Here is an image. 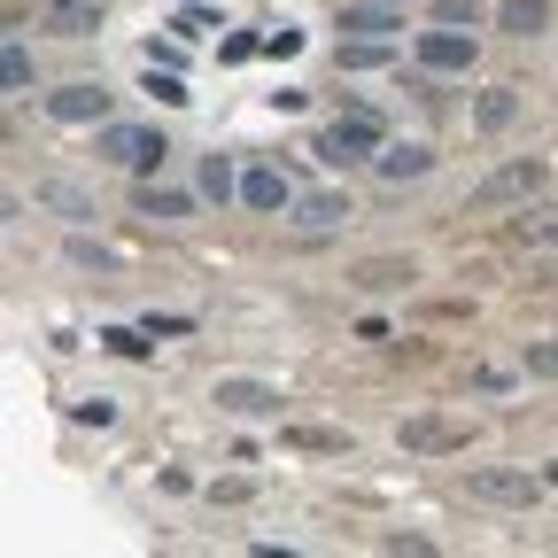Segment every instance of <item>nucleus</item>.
Here are the masks:
<instances>
[{
  "label": "nucleus",
  "instance_id": "20",
  "mask_svg": "<svg viewBox=\"0 0 558 558\" xmlns=\"http://www.w3.org/2000/svg\"><path fill=\"white\" fill-rule=\"evenodd\" d=\"M520 365H527L535 380H558V341H527V349H520Z\"/></svg>",
  "mask_w": 558,
  "mask_h": 558
},
{
  "label": "nucleus",
  "instance_id": "12",
  "mask_svg": "<svg viewBox=\"0 0 558 558\" xmlns=\"http://www.w3.org/2000/svg\"><path fill=\"white\" fill-rule=\"evenodd\" d=\"M349 218H357V209H349V194H303L295 202V226H311V233H326V226H349Z\"/></svg>",
  "mask_w": 558,
  "mask_h": 558
},
{
  "label": "nucleus",
  "instance_id": "28",
  "mask_svg": "<svg viewBox=\"0 0 558 558\" xmlns=\"http://www.w3.org/2000/svg\"><path fill=\"white\" fill-rule=\"evenodd\" d=\"M550 488H558V458H550Z\"/></svg>",
  "mask_w": 558,
  "mask_h": 558
},
{
  "label": "nucleus",
  "instance_id": "25",
  "mask_svg": "<svg viewBox=\"0 0 558 558\" xmlns=\"http://www.w3.org/2000/svg\"><path fill=\"white\" fill-rule=\"evenodd\" d=\"M288 442H295V450H349V435H326V427H295Z\"/></svg>",
  "mask_w": 558,
  "mask_h": 558
},
{
  "label": "nucleus",
  "instance_id": "6",
  "mask_svg": "<svg viewBox=\"0 0 558 558\" xmlns=\"http://www.w3.org/2000/svg\"><path fill=\"white\" fill-rule=\"evenodd\" d=\"M209 403H218V411H233V418H271L288 396H279V388H264V380H218V388H209Z\"/></svg>",
  "mask_w": 558,
  "mask_h": 558
},
{
  "label": "nucleus",
  "instance_id": "3",
  "mask_svg": "<svg viewBox=\"0 0 558 558\" xmlns=\"http://www.w3.org/2000/svg\"><path fill=\"white\" fill-rule=\"evenodd\" d=\"M465 497H481V505H535L543 481L520 473V465H473V473H465Z\"/></svg>",
  "mask_w": 558,
  "mask_h": 558
},
{
  "label": "nucleus",
  "instance_id": "22",
  "mask_svg": "<svg viewBox=\"0 0 558 558\" xmlns=\"http://www.w3.org/2000/svg\"><path fill=\"white\" fill-rule=\"evenodd\" d=\"M140 209H148V218H186V194H163V186H140Z\"/></svg>",
  "mask_w": 558,
  "mask_h": 558
},
{
  "label": "nucleus",
  "instance_id": "21",
  "mask_svg": "<svg viewBox=\"0 0 558 558\" xmlns=\"http://www.w3.org/2000/svg\"><path fill=\"white\" fill-rule=\"evenodd\" d=\"M341 32H403L388 9H341Z\"/></svg>",
  "mask_w": 558,
  "mask_h": 558
},
{
  "label": "nucleus",
  "instance_id": "17",
  "mask_svg": "<svg viewBox=\"0 0 558 558\" xmlns=\"http://www.w3.org/2000/svg\"><path fill=\"white\" fill-rule=\"evenodd\" d=\"M497 24H505L512 39H535V32L550 24V9H543V0H505V9H497Z\"/></svg>",
  "mask_w": 558,
  "mask_h": 558
},
{
  "label": "nucleus",
  "instance_id": "1",
  "mask_svg": "<svg viewBox=\"0 0 558 558\" xmlns=\"http://www.w3.org/2000/svg\"><path fill=\"white\" fill-rule=\"evenodd\" d=\"M543 179H550V163H535V156H520V163H505V171H488L473 194H465V209H520V202H535L543 194Z\"/></svg>",
  "mask_w": 558,
  "mask_h": 558
},
{
  "label": "nucleus",
  "instance_id": "24",
  "mask_svg": "<svg viewBox=\"0 0 558 558\" xmlns=\"http://www.w3.org/2000/svg\"><path fill=\"white\" fill-rule=\"evenodd\" d=\"M388 62V47L380 39H357V47H341V70H380Z\"/></svg>",
  "mask_w": 558,
  "mask_h": 558
},
{
  "label": "nucleus",
  "instance_id": "10",
  "mask_svg": "<svg viewBox=\"0 0 558 558\" xmlns=\"http://www.w3.org/2000/svg\"><path fill=\"white\" fill-rule=\"evenodd\" d=\"M101 16H109V0H47V32H62V39L101 32Z\"/></svg>",
  "mask_w": 558,
  "mask_h": 558
},
{
  "label": "nucleus",
  "instance_id": "15",
  "mask_svg": "<svg viewBox=\"0 0 558 558\" xmlns=\"http://www.w3.org/2000/svg\"><path fill=\"white\" fill-rule=\"evenodd\" d=\"M512 241H520V248H558V209H527V202H520Z\"/></svg>",
  "mask_w": 558,
  "mask_h": 558
},
{
  "label": "nucleus",
  "instance_id": "26",
  "mask_svg": "<svg viewBox=\"0 0 558 558\" xmlns=\"http://www.w3.org/2000/svg\"><path fill=\"white\" fill-rule=\"evenodd\" d=\"M78 418H86V427H109L117 403H109V396H86V403H78Z\"/></svg>",
  "mask_w": 558,
  "mask_h": 558
},
{
  "label": "nucleus",
  "instance_id": "16",
  "mask_svg": "<svg viewBox=\"0 0 558 558\" xmlns=\"http://www.w3.org/2000/svg\"><path fill=\"white\" fill-rule=\"evenodd\" d=\"M473 117H481V132H505V124L520 117V94H512V86H488V94L473 101Z\"/></svg>",
  "mask_w": 558,
  "mask_h": 558
},
{
  "label": "nucleus",
  "instance_id": "14",
  "mask_svg": "<svg viewBox=\"0 0 558 558\" xmlns=\"http://www.w3.org/2000/svg\"><path fill=\"white\" fill-rule=\"evenodd\" d=\"M349 279H357L365 295H388V288H403V279H418V271H411V256H373V264H357Z\"/></svg>",
  "mask_w": 558,
  "mask_h": 558
},
{
  "label": "nucleus",
  "instance_id": "13",
  "mask_svg": "<svg viewBox=\"0 0 558 558\" xmlns=\"http://www.w3.org/2000/svg\"><path fill=\"white\" fill-rule=\"evenodd\" d=\"M241 202H248V209H288V202H295V186L279 179L271 163H256V171L241 179Z\"/></svg>",
  "mask_w": 558,
  "mask_h": 558
},
{
  "label": "nucleus",
  "instance_id": "27",
  "mask_svg": "<svg viewBox=\"0 0 558 558\" xmlns=\"http://www.w3.org/2000/svg\"><path fill=\"white\" fill-rule=\"evenodd\" d=\"M295 47H303V32H288V24L264 32V54H295Z\"/></svg>",
  "mask_w": 558,
  "mask_h": 558
},
{
  "label": "nucleus",
  "instance_id": "9",
  "mask_svg": "<svg viewBox=\"0 0 558 558\" xmlns=\"http://www.w3.org/2000/svg\"><path fill=\"white\" fill-rule=\"evenodd\" d=\"M32 202L54 209V218H70V226H94V194H86V186H70V179H39Z\"/></svg>",
  "mask_w": 558,
  "mask_h": 558
},
{
  "label": "nucleus",
  "instance_id": "4",
  "mask_svg": "<svg viewBox=\"0 0 558 558\" xmlns=\"http://www.w3.org/2000/svg\"><path fill=\"white\" fill-rule=\"evenodd\" d=\"M101 156L124 163V171H156L171 148H163V132H148V124H101Z\"/></svg>",
  "mask_w": 558,
  "mask_h": 558
},
{
  "label": "nucleus",
  "instance_id": "18",
  "mask_svg": "<svg viewBox=\"0 0 558 558\" xmlns=\"http://www.w3.org/2000/svg\"><path fill=\"white\" fill-rule=\"evenodd\" d=\"M0 78H9V94L32 86V54H24V39H9V54H0Z\"/></svg>",
  "mask_w": 558,
  "mask_h": 558
},
{
  "label": "nucleus",
  "instance_id": "2",
  "mask_svg": "<svg viewBox=\"0 0 558 558\" xmlns=\"http://www.w3.org/2000/svg\"><path fill=\"white\" fill-rule=\"evenodd\" d=\"M388 148V132L373 124V117H333L326 132H318V156L326 163H365V156H380Z\"/></svg>",
  "mask_w": 558,
  "mask_h": 558
},
{
  "label": "nucleus",
  "instance_id": "19",
  "mask_svg": "<svg viewBox=\"0 0 558 558\" xmlns=\"http://www.w3.org/2000/svg\"><path fill=\"white\" fill-rule=\"evenodd\" d=\"M202 194H209V202L233 194V163H226V156H202Z\"/></svg>",
  "mask_w": 558,
  "mask_h": 558
},
{
  "label": "nucleus",
  "instance_id": "5",
  "mask_svg": "<svg viewBox=\"0 0 558 558\" xmlns=\"http://www.w3.org/2000/svg\"><path fill=\"white\" fill-rule=\"evenodd\" d=\"M473 32H458V24H435V32H418V62L427 70H473Z\"/></svg>",
  "mask_w": 558,
  "mask_h": 558
},
{
  "label": "nucleus",
  "instance_id": "11",
  "mask_svg": "<svg viewBox=\"0 0 558 558\" xmlns=\"http://www.w3.org/2000/svg\"><path fill=\"white\" fill-rule=\"evenodd\" d=\"M396 435H403V450H465V427H458V418H435V411L427 418H403Z\"/></svg>",
  "mask_w": 558,
  "mask_h": 558
},
{
  "label": "nucleus",
  "instance_id": "8",
  "mask_svg": "<svg viewBox=\"0 0 558 558\" xmlns=\"http://www.w3.org/2000/svg\"><path fill=\"white\" fill-rule=\"evenodd\" d=\"M373 171L396 179V186H403V179H427V171H435V148H427V140H388V148L373 156Z\"/></svg>",
  "mask_w": 558,
  "mask_h": 558
},
{
  "label": "nucleus",
  "instance_id": "23",
  "mask_svg": "<svg viewBox=\"0 0 558 558\" xmlns=\"http://www.w3.org/2000/svg\"><path fill=\"white\" fill-rule=\"evenodd\" d=\"M435 24H458V32H473V24H481V0H435Z\"/></svg>",
  "mask_w": 558,
  "mask_h": 558
},
{
  "label": "nucleus",
  "instance_id": "7",
  "mask_svg": "<svg viewBox=\"0 0 558 558\" xmlns=\"http://www.w3.org/2000/svg\"><path fill=\"white\" fill-rule=\"evenodd\" d=\"M47 117L54 124H101L109 117V86H86V78L62 86V94H47Z\"/></svg>",
  "mask_w": 558,
  "mask_h": 558
}]
</instances>
